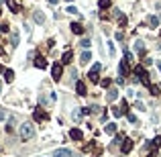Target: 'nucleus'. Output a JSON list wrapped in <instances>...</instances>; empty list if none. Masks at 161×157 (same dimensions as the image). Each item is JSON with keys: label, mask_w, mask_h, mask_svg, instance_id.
I'll use <instances>...</instances> for the list:
<instances>
[{"label": "nucleus", "mask_w": 161, "mask_h": 157, "mask_svg": "<svg viewBox=\"0 0 161 157\" xmlns=\"http://www.w3.org/2000/svg\"><path fill=\"white\" fill-rule=\"evenodd\" d=\"M0 74H4V69H2V65H0Z\"/></svg>", "instance_id": "58836bf2"}, {"label": "nucleus", "mask_w": 161, "mask_h": 157, "mask_svg": "<svg viewBox=\"0 0 161 157\" xmlns=\"http://www.w3.org/2000/svg\"><path fill=\"white\" fill-rule=\"evenodd\" d=\"M35 65H37L39 69H45L47 68V59H45L43 55H37V57H35Z\"/></svg>", "instance_id": "9d476101"}, {"label": "nucleus", "mask_w": 161, "mask_h": 157, "mask_svg": "<svg viewBox=\"0 0 161 157\" xmlns=\"http://www.w3.org/2000/svg\"><path fill=\"white\" fill-rule=\"evenodd\" d=\"M0 2H2V0H0Z\"/></svg>", "instance_id": "79ce46f5"}, {"label": "nucleus", "mask_w": 161, "mask_h": 157, "mask_svg": "<svg viewBox=\"0 0 161 157\" xmlns=\"http://www.w3.org/2000/svg\"><path fill=\"white\" fill-rule=\"evenodd\" d=\"M33 118H35V120H47L49 116L45 114L41 108H35V110H33Z\"/></svg>", "instance_id": "1a4fd4ad"}, {"label": "nucleus", "mask_w": 161, "mask_h": 157, "mask_svg": "<svg viewBox=\"0 0 161 157\" xmlns=\"http://www.w3.org/2000/svg\"><path fill=\"white\" fill-rule=\"evenodd\" d=\"M69 137H72L74 141H82V137H84V135H82L80 129H72V131H69Z\"/></svg>", "instance_id": "4468645a"}, {"label": "nucleus", "mask_w": 161, "mask_h": 157, "mask_svg": "<svg viewBox=\"0 0 161 157\" xmlns=\"http://www.w3.org/2000/svg\"><path fill=\"white\" fill-rule=\"evenodd\" d=\"M118 74H121V78H124V75H128V59L124 57L121 61V65H118Z\"/></svg>", "instance_id": "423d86ee"}, {"label": "nucleus", "mask_w": 161, "mask_h": 157, "mask_svg": "<svg viewBox=\"0 0 161 157\" xmlns=\"http://www.w3.org/2000/svg\"><path fill=\"white\" fill-rule=\"evenodd\" d=\"M49 4H57V0H49Z\"/></svg>", "instance_id": "e433bc0d"}, {"label": "nucleus", "mask_w": 161, "mask_h": 157, "mask_svg": "<svg viewBox=\"0 0 161 157\" xmlns=\"http://www.w3.org/2000/svg\"><path fill=\"white\" fill-rule=\"evenodd\" d=\"M143 63H145V65H151V63H153V59H149V57H145V59H143Z\"/></svg>", "instance_id": "c9c22d12"}, {"label": "nucleus", "mask_w": 161, "mask_h": 157, "mask_svg": "<svg viewBox=\"0 0 161 157\" xmlns=\"http://www.w3.org/2000/svg\"><path fill=\"white\" fill-rule=\"evenodd\" d=\"M82 114H84L82 110H74V120H80V118H82Z\"/></svg>", "instance_id": "c756f323"}, {"label": "nucleus", "mask_w": 161, "mask_h": 157, "mask_svg": "<svg viewBox=\"0 0 161 157\" xmlns=\"http://www.w3.org/2000/svg\"><path fill=\"white\" fill-rule=\"evenodd\" d=\"M121 149H122V153H131V149H133V141H131V139H124L122 145H121Z\"/></svg>", "instance_id": "9b49d317"}, {"label": "nucleus", "mask_w": 161, "mask_h": 157, "mask_svg": "<svg viewBox=\"0 0 161 157\" xmlns=\"http://www.w3.org/2000/svg\"><path fill=\"white\" fill-rule=\"evenodd\" d=\"M61 75H63V65H61V63H53V65H51V78H53L55 82H59Z\"/></svg>", "instance_id": "7ed1b4c3"}, {"label": "nucleus", "mask_w": 161, "mask_h": 157, "mask_svg": "<svg viewBox=\"0 0 161 157\" xmlns=\"http://www.w3.org/2000/svg\"><path fill=\"white\" fill-rule=\"evenodd\" d=\"M75 94H78V96H86V94H88L86 84H84V82H80V80L75 82Z\"/></svg>", "instance_id": "0eeeda50"}, {"label": "nucleus", "mask_w": 161, "mask_h": 157, "mask_svg": "<svg viewBox=\"0 0 161 157\" xmlns=\"http://www.w3.org/2000/svg\"><path fill=\"white\" fill-rule=\"evenodd\" d=\"M153 143H155V147H159V145H161V135H159V137H155Z\"/></svg>", "instance_id": "2f4dec72"}, {"label": "nucleus", "mask_w": 161, "mask_h": 157, "mask_svg": "<svg viewBox=\"0 0 161 157\" xmlns=\"http://www.w3.org/2000/svg\"><path fill=\"white\" fill-rule=\"evenodd\" d=\"M19 135L23 141H29V139H33L35 135V131H33V124L31 123H25V124H20V131H19Z\"/></svg>", "instance_id": "f03ea898"}, {"label": "nucleus", "mask_w": 161, "mask_h": 157, "mask_svg": "<svg viewBox=\"0 0 161 157\" xmlns=\"http://www.w3.org/2000/svg\"><path fill=\"white\" fill-rule=\"evenodd\" d=\"M159 21H161V19H159Z\"/></svg>", "instance_id": "37998d69"}, {"label": "nucleus", "mask_w": 161, "mask_h": 157, "mask_svg": "<svg viewBox=\"0 0 161 157\" xmlns=\"http://www.w3.org/2000/svg\"><path fill=\"white\" fill-rule=\"evenodd\" d=\"M135 78L139 82H143L145 86H151V78H149V72L145 69V65H137L135 68Z\"/></svg>", "instance_id": "f257e3e1"}, {"label": "nucleus", "mask_w": 161, "mask_h": 157, "mask_svg": "<svg viewBox=\"0 0 161 157\" xmlns=\"http://www.w3.org/2000/svg\"><path fill=\"white\" fill-rule=\"evenodd\" d=\"M65 10H67L69 14H78V8H75V6H67Z\"/></svg>", "instance_id": "7c9ffc66"}, {"label": "nucleus", "mask_w": 161, "mask_h": 157, "mask_svg": "<svg viewBox=\"0 0 161 157\" xmlns=\"http://www.w3.org/2000/svg\"><path fill=\"white\" fill-rule=\"evenodd\" d=\"M149 92H151L153 96H159L161 94V88H159V86H155V84H151V86H149Z\"/></svg>", "instance_id": "5701e85b"}, {"label": "nucleus", "mask_w": 161, "mask_h": 157, "mask_svg": "<svg viewBox=\"0 0 161 157\" xmlns=\"http://www.w3.org/2000/svg\"><path fill=\"white\" fill-rule=\"evenodd\" d=\"M51 157H72V151L65 149V147H63V149H55Z\"/></svg>", "instance_id": "6e6552de"}, {"label": "nucleus", "mask_w": 161, "mask_h": 157, "mask_svg": "<svg viewBox=\"0 0 161 157\" xmlns=\"http://www.w3.org/2000/svg\"><path fill=\"white\" fill-rule=\"evenodd\" d=\"M116 19H118V25H121V27H127V16H124L122 12L116 10Z\"/></svg>", "instance_id": "aec40b11"}, {"label": "nucleus", "mask_w": 161, "mask_h": 157, "mask_svg": "<svg viewBox=\"0 0 161 157\" xmlns=\"http://www.w3.org/2000/svg\"><path fill=\"white\" fill-rule=\"evenodd\" d=\"M90 59H92V55H90V51H84V53H82V57H80L82 65H86V63H90Z\"/></svg>", "instance_id": "f3484780"}, {"label": "nucleus", "mask_w": 161, "mask_h": 157, "mask_svg": "<svg viewBox=\"0 0 161 157\" xmlns=\"http://www.w3.org/2000/svg\"><path fill=\"white\" fill-rule=\"evenodd\" d=\"M65 2H72V0H65Z\"/></svg>", "instance_id": "ea45409f"}, {"label": "nucleus", "mask_w": 161, "mask_h": 157, "mask_svg": "<svg viewBox=\"0 0 161 157\" xmlns=\"http://www.w3.org/2000/svg\"><path fill=\"white\" fill-rule=\"evenodd\" d=\"M72 57H74V53H72V49H67V51H63L61 63H69V61H72Z\"/></svg>", "instance_id": "dca6fc26"}, {"label": "nucleus", "mask_w": 161, "mask_h": 157, "mask_svg": "<svg viewBox=\"0 0 161 157\" xmlns=\"http://www.w3.org/2000/svg\"><path fill=\"white\" fill-rule=\"evenodd\" d=\"M90 45H92L90 39H82V47H84V49H90Z\"/></svg>", "instance_id": "cd10ccee"}, {"label": "nucleus", "mask_w": 161, "mask_h": 157, "mask_svg": "<svg viewBox=\"0 0 161 157\" xmlns=\"http://www.w3.org/2000/svg\"><path fill=\"white\" fill-rule=\"evenodd\" d=\"M0 92H2V86H0Z\"/></svg>", "instance_id": "a19ab883"}, {"label": "nucleus", "mask_w": 161, "mask_h": 157, "mask_svg": "<svg viewBox=\"0 0 161 157\" xmlns=\"http://www.w3.org/2000/svg\"><path fill=\"white\" fill-rule=\"evenodd\" d=\"M135 51H137V55H139L141 59H145V57H147V53H145V43H143V41H137V43H135Z\"/></svg>", "instance_id": "39448f33"}, {"label": "nucleus", "mask_w": 161, "mask_h": 157, "mask_svg": "<svg viewBox=\"0 0 161 157\" xmlns=\"http://www.w3.org/2000/svg\"><path fill=\"white\" fill-rule=\"evenodd\" d=\"M94 147H96V141H92V143L84 145V149H82V151H92V149H94Z\"/></svg>", "instance_id": "a878e982"}, {"label": "nucleus", "mask_w": 161, "mask_h": 157, "mask_svg": "<svg viewBox=\"0 0 161 157\" xmlns=\"http://www.w3.org/2000/svg\"><path fill=\"white\" fill-rule=\"evenodd\" d=\"M159 19H157V16H149V25H151V29H157L159 27Z\"/></svg>", "instance_id": "4be33fe9"}, {"label": "nucleus", "mask_w": 161, "mask_h": 157, "mask_svg": "<svg viewBox=\"0 0 161 157\" xmlns=\"http://www.w3.org/2000/svg\"><path fill=\"white\" fill-rule=\"evenodd\" d=\"M4 80H6L8 84L14 80V72H12V69H4Z\"/></svg>", "instance_id": "412c9836"}, {"label": "nucleus", "mask_w": 161, "mask_h": 157, "mask_svg": "<svg viewBox=\"0 0 161 157\" xmlns=\"http://www.w3.org/2000/svg\"><path fill=\"white\" fill-rule=\"evenodd\" d=\"M0 31H2V33H8V25H0Z\"/></svg>", "instance_id": "f704fd0d"}, {"label": "nucleus", "mask_w": 161, "mask_h": 157, "mask_svg": "<svg viewBox=\"0 0 161 157\" xmlns=\"http://www.w3.org/2000/svg\"><path fill=\"white\" fill-rule=\"evenodd\" d=\"M69 27H72V33H74V35H82V33H84V27H82V23H72Z\"/></svg>", "instance_id": "f8f14e48"}, {"label": "nucleus", "mask_w": 161, "mask_h": 157, "mask_svg": "<svg viewBox=\"0 0 161 157\" xmlns=\"http://www.w3.org/2000/svg\"><path fill=\"white\" fill-rule=\"evenodd\" d=\"M4 118H6V112H4V110L0 108V123H2V120H4Z\"/></svg>", "instance_id": "72a5a7b5"}, {"label": "nucleus", "mask_w": 161, "mask_h": 157, "mask_svg": "<svg viewBox=\"0 0 161 157\" xmlns=\"http://www.w3.org/2000/svg\"><path fill=\"white\" fill-rule=\"evenodd\" d=\"M104 131H106V135H114V133H116V124H114V123L106 124V129H104Z\"/></svg>", "instance_id": "b1692460"}, {"label": "nucleus", "mask_w": 161, "mask_h": 157, "mask_svg": "<svg viewBox=\"0 0 161 157\" xmlns=\"http://www.w3.org/2000/svg\"><path fill=\"white\" fill-rule=\"evenodd\" d=\"M12 45H14V47L19 45V35H12Z\"/></svg>", "instance_id": "473e14b6"}, {"label": "nucleus", "mask_w": 161, "mask_h": 157, "mask_svg": "<svg viewBox=\"0 0 161 157\" xmlns=\"http://www.w3.org/2000/svg\"><path fill=\"white\" fill-rule=\"evenodd\" d=\"M127 118H128V123L137 124V116H135V114H131V112H128V114H127Z\"/></svg>", "instance_id": "c85d7f7f"}, {"label": "nucleus", "mask_w": 161, "mask_h": 157, "mask_svg": "<svg viewBox=\"0 0 161 157\" xmlns=\"http://www.w3.org/2000/svg\"><path fill=\"white\" fill-rule=\"evenodd\" d=\"M100 69H102V65H100V63H94V65H92V69H90V74H88V78H90V82L98 84V74H100Z\"/></svg>", "instance_id": "20e7f679"}, {"label": "nucleus", "mask_w": 161, "mask_h": 157, "mask_svg": "<svg viewBox=\"0 0 161 157\" xmlns=\"http://www.w3.org/2000/svg\"><path fill=\"white\" fill-rule=\"evenodd\" d=\"M6 4H8V8H10L12 12H19L20 10V6L16 4V0H6Z\"/></svg>", "instance_id": "a211bd4d"}, {"label": "nucleus", "mask_w": 161, "mask_h": 157, "mask_svg": "<svg viewBox=\"0 0 161 157\" xmlns=\"http://www.w3.org/2000/svg\"><path fill=\"white\" fill-rule=\"evenodd\" d=\"M98 6H100L102 10H106V8L112 6V0H98Z\"/></svg>", "instance_id": "6ab92c4d"}, {"label": "nucleus", "mask_w": 161, "mask_h": 157, "mask_svg": "<svg viewBox=\"0 0 161 157\" xmlns=\"http://www.w3.org/2000/svg\"><path fill=\"white\" fill-rule=\"evenodd\" d=\"M157 68H159V72H161V61H157Z\"/></svg>", "instance_id": "4c0bfd02"}, {"label": "nucleus", "mask_w": 161, "mask_h": 157, "mask_svg": "<svg viewBox=\"0 0 161 157\" xmlns=\"http://www.w3.org/2000/svg\"><path fill=\"white\" fill-rule=\"evenodd\" d=\"M116 98H118V90H116V88L108 90V94H106V100H108V102H112V100H116Z\"/></svg>", "instance_id": "2eb2a0df"}, {"label": "nucleus", "mask_w": 161, "mask_h": 157, "mask_svg": "<svg viewBox=\"0 0 161 157\" xmlns=\"http://www.w3.org/2000/svg\"><path fill=\"white\" fill-rule=\"evenodd\" d=\"M112 114H114V118H118V116H122L124 112H122V108H112Z\"/></svg>", "instance_id": "bb28decb"}, {"label": "nucleus", "mask_w": 161, "mask_h": 157, "mask_svg": "<svg viewBox=\"0 0 161 157\" xmlns=\"http://www.w3.org/2000/svg\"><path fill=\"white\" fill-rule=\"evenodd\" d=\"M33 19H35V23H37V25H43V23H45V14L41 12V10H35Z\"/></svg>", "instance_id": "ddd939ff"}, {"label": "nucleus", "mask_w": 161, "mask_h": 157, "mask_svg": "<svg viewBox=\"0 0 161 157\" xmlns=\"http://www.w3.org/2000/svg\"><path fill=\"white\" fill-rule=\"evenodd\" d=\"M110 84H112V80H110V78H104V80H100V86H102V88H110Z\"/></svg>", "instance_id": "393cba45"}]
</instances>
